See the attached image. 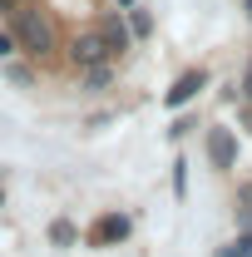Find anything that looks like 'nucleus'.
Wrapping results in <instances>:
<instances>
[{
  "instance_id": "1",
  "label": "nucleus",
  "mask_w": 252,
  "mask_h": 257,
  "mask_svg": "<svg viewBox=\"0 0 252 257\" xmlns=\"http://www.w3.org/2000/svg\"><path fill=\"white\" fill-rule=\"evenodd\" d=\"M15 35H20V50H30V55H50L55 50V20L40 5H20L15 10Z\"/></svg>"
},
{
  "instance_id": "2",
  "label": "nucleus",
  "mask_w": 252,
  "mask_h": 257,
  "mask_svg": "<svg viewBox=\"0 0 252 257\" xmlns=\"http://www.w3.org/2000/svg\"><path fill=\"white\" fill-rule=\"evenodd\" d=\"M109 55H114V45H109L99 30H89V35H79V40H74V60L89 64V69H94L99 60H109Z\"/></svg>"
},
{
  "instance_id": "3",
  "label": "nucleus",
  "mask_w": 252,
  "mask_h": 257,
  "mask_svg": "<svg viewBox=\"0 0 252 257\" xmlns=\"http://www.w3.org/2000/svg\"><path fill=\"white\" fill-rule=\"evenodd\" d=\"M124 237H129V218H124V213H109V218H99V223L89 227V242H94V247L124 242Z\"/></svg>"
},
{
  "instance_id": "4",
  "label": "nucleus",
  "mask_w": 252,
  "mask_h": 257,
  "mask_svg": "<svg viewBox=\"0 0 252 257\" xmlns=\"http://www.w3.org/2000/svg\"><path fill=\"white\" fill-rule=\"evenodd\" d=\"M203 84H208V74H203V69H188L183 79H173V89L163 94V104H168V109H178V104H188V99L198 94Z\"/></svg>"
},
{
  "instance_id": "5",
  "label": "nucleus",
  "mask_w": 252,
  "mask_h": 257,
  "mask_svg": "<svg viewBox=\"0 0 252 257\" xmlns=\"http://www.w3.org/2000/svg\"><path fill=\"white\" fill-rule=\"evenodd\" d=\"M208 154H213V163H218V168H232V163H237V139H232V128H213Z\"/></svg>"
},
{
  "instance_id": "6",
  "label": "nucleus",
  "mask_w": 252,
  "mask_h": 257,
  "mask_svg": "<svg viewBox=\"0 0 252 257\" xmlns=\"http://www.w3.org/2000/svg\"><path fill=\"white\" fill-rule=\"evenodd\" d=\"M99 35H104V40L114 45V55H119V50L129 45V30L119 25V20H114V15H104V20H99Z\"/></svg>"
},
{
  "instance_id": "7",
  "label": "nucleus",
  "mask_w": 252,
  "mask_h": 257,
  "mask_svg": "<svg viewBox=\"0 0 252 257\" xmlns=\"http://www.w3.org/2000/svg\"><path fill=\"white\" fill-rule=\"evenodd\" d=\"M15 50H20V35H15V20H5V15H0V60H10Z\"/></svg>"
},
{
  "instance_id": "8",
  "label": "nucleus",
  "mask_w": 252,
  "mask_h": 257,
  "mask_svg": "<svg viewBox=\"0 0 252 257\" xmlns=\"http://www.w3.org/2000/svg\"><path fill=\"white\" fill-rule=\"evenodd\" d=\"M129 30H134V35H149V15H144V5L129 10Z\"/></svg>"
},
{
  "instance_id": "9",
  "label": "nucleus",
  "mask_w": 252,
  "mask_h": 257,
  "mask_svg": "<svg viewBox=\"0 0 252 257\" xmlns=\"http://www.w3.org/2000/svg\"><path fill=\"white\" fill-rule=\"evenodd\" d=\"M50 237H55V242H69V237H74V227H69V223H55V227H50Z\"/></svg>"
},
{
  "instance_id": "10",
  "label": "nucleus",
  "mask_w": 252,
  "mask_h": 257,
  "mask_svg": "<svg viewBox=\"0 0 252 257\" xmlns=\"http://www.w3.org/2000/svg\"><path fill=\"white\" fill-rule=\"evenodd\" d=\"M232 247H237L242 257H252V237H242V242H232Z\"/></svg>"
},
{
  "instance_id": "11",
  "label": "nucleus",
  "mask_w": 252,
  "mask_h": 257,
  "mask_svg": "<svg viewBox=\"0 0 252 257\" xmlns=\"http://www.w3.org/2000/svg\"><path fill=\"white\" fill-rule=\"evenodd\" d=\"M242 94L252 99V64H247V79H242Z\"/></svg>"
},
{
  "instance_id": "12",
  "label": "nucleus",
  "mask_w": 252,
  "mask_h": 257,
  "mask_svg": "<svg viewBox=\"0 0 252 257\" xmlns=\"http://www.w3.org/2000/svg\"><path fill=\"white\" fill-rule=\"evenodd\" d=\"M242 208H247V213H252V188H242Z\"/></svg>"
},
{
  "instance_id": "13",
  "label": "nucleus",
  "mask_w": 252,
  "mask_h": 257,
  "mask_svg": "<svg viewBox=\"0 0 252 257\" xmlns=\"http://www.w3.org/2000/svg\"><path fill=\"white\" fill-rule=\"evenodd\" d=\"M119 5H124V10H134V5H139V0H119Z\"/></svg>"
},
{
  "instance_id": "14",
  "label": "nucleus",
  "mask_w": 252,
  "mask_h": 257,
  "mask_svg": "<svg viewBox=\"0 0 252 257\" xmlns=\"http://www.w3.org/2000/svg\"><path fill=\"white\" fill-rule=\"evenodd\" d=\"M0 198H5V193H0Z\"/></svg>"
},
{
  "instance_id": "15",
  "label": "nucleus",
  "mask_w": 252,
  "mask_h": 257,
  "mask_svg": "<svg viewBox=\"0 0 252 257\" xmlns=\"http://www.w3.org/2000/svg\"><path fill=\"white\" fill-rule=\"evenodd\" d=\"M0 5H5V0H0Z\"/></svg>"
}]
</instances>
